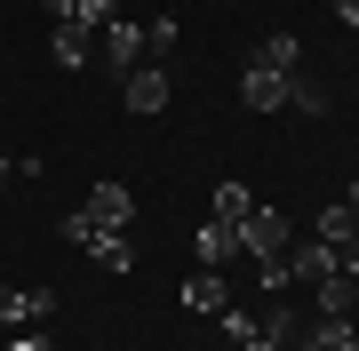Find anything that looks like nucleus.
I'll return each instance as SVG.
<instances>
[{"mask_svg": "<svg viewBox=\"0 0 359 351\" xmlns=\"http://www.w3.org/2000/svg\"><path fill=\"white\" fill-rule=\"evenodd\" d=\"M240 247H248V263H287V216L280 208H248Z\"/></svg>", "mask_w": 359, "mask_h": 351, "instance_id": "nucleus-1", "label": "nucleus"}, {"mask_svg": "<svg viewBox=\"0 0 359 351\" xmlns=\"http://www.w3.org/2000/svg\"><path fill=\"white\" fill-rule=\"evenodd\" d=\"M96 48H104V64L128 80V72L144 64V56H152V40H144V25H136V16H112V25L96 32Z\"/></svg>", "mask_w": 359, "mask_h": 351, "instance_id": "nucleus-2", "label": "nucleus"}, {"mask_svg": "<svg viewBox=\"0 0 359 351\" xmlns=\"http://www.w3.org/2000/svg\"><path fill=\"white\" fill-rule=\"evenodd\" d=\"M120 96H128V112H168V96H176V80H168V64H152V56H144V64L120 80Z\"/></svg>", "mask_w": 359, "mask_h": 351, "instance_id": "nucleus-3", "label": "nucleus"}, {"mask_svg": "<svg viewBox=\"0 0 359 351\" xmlns=\"http://www.w3.org/2000/svg\"><path fill=\"white\" fill-rule=\"evenodd\" d=\"M56 303H65L56 287H8L0 280V327H32V319H48Z\"/></svg>", "mask_w": 359, "mask_h": 351, "instance_id": "nucleus-4", "label": "nucleus"}, {"mask_svg": "<svg viewBox=\"0 0 359 351\" xmlns=\"http://www.w3.org/2000/svg\"><path fill=\"white\" fill-rule=\"evenodd\" d=\"M80 208H88V216L104 223V232H128V223H136V192H128V184H96V192L80 200Z\"/></svg>", "mask_w": 359, "mask_h": 351, "instance_id": "nucleus-5", "label": "nucleus"}, {"mask_svg": "<svg viewBox=\"0 0 359 351\" xmlns=\"http://www.w3.org/2000/svg\"><path fill=\"white\" fill-rule=\"evenodd\" d=\"M192 256H200V272H224V263H231V256H248V247H240V232H231V223L208 216L200 232H192Z\"/></svg>", "mask_w": 359, "mask_h": 351, "instance_id": "nucleus-6", "label": "nucleus"}, {"mask_svg": "<svg viewBox=\"0 0 359 351\" xmlns=\"http://www.w3.org/2000/svg\"><path fill=\"white\" fill-rule=\"evenodd\" d=\"M287 88H295V72H264V64H248V80H240L248 112H287Z\"/></svg>", "mask_w": 359, "mask_h": 351, "instance_id": "nucleus-7", "label": "nucleus"}, {"mask_svg": "<svg viewBox=\"0 0 359 351\" xmlns=\"http://www.w3.org/2000/svg\"><path fill=\"white\" fill-rule=\"evenodd\" d=\"M287 272L320 287V280H335V272H344V247H327V240H304V247H287Z\"/></svg>", "mask_w": 359, "mask_h": 351, "instance_id": "nucleus-8", "label": "nucleus"}, {"mask_svg": "<svg viewBox=\"0 0 359 351\" xmlns=\"http://www.w3.org/2000/svg\"><path fill=\"white\" fill-rule=\"evenodd\" d=\"M184 312L224 319V312H231V287H224V272H192V280H184Z\"/></svg>", "mask_w": 359, "mask_h": 351, "instance_id": "nucleus-9", "label": "nucleus"}, {"mask_svg": "<svg viewBox=\"0 0 359 351\" xmlns=\"http://www.w3.org/2000/svg\"><path fill=\"white\" fill-rule=\"evenodd\" d=\"M248 208H256V192H248V184H216V200H208V216L231 223V232L248 223Z\"/></svg>", "mask_w": 359, "mask_h": 351, "instance_id": "nucleus-10", "label": "nucleus"}, {"mask_svg": "<svg viewBox=\"0 0 359 351\" xmlns=\"http://www.w3.org/2000/svg\"><path fill=\"white\" fill-rule=\"evenodd\" d=\"M48 48H56V64H65V72H80V64L96 56V32H80V25H56V40H48Z\"/></svg>", "mask_w": 359, "mask_h": 351, "instance_id": "nucleus-11", "label": "nucleus"}, {"mask_svg": "<svg viewBox=\"0 0 359 351\" xmlns=\"http://www.w3.org/2000/svg\"><path fill=\"white\" fill-rule=\"evenodd\" d=\"M256 336H271L280 351H295V343H304V319H295V303H271V312L256 319Z\"/></svg>", "mask_w": 359, "mask_h": 351, "instance_id": "nucleus-12", "label": "nucleus"}, {"mask_svg": "<svg viewBox=\"0 0 359 351\" xmlns=\"http://www.w3.org/2000/svg\"><path fill=\"white\" fill-rule=\"evenodd\" d=\"M256 64L264 72H295V64H304V40H295V32H271L264 48H256Z\"/></svg>", "mask_w": 359, "mask_h": 351, "instance_id": "nucleus-13", "label": "nucleus"}, {"mask_svg": "<svg viewBox=\"0 0 359 351\" xmlns=\"http://www.w3.org/2000/svg\"><path fill=\"white\" fill-rule=\"evenodd\" d=\"M320 240H327V247H351V240H359V216L344 208V200H335V208H320Z\"/></svg>", "mask_w": 359, "mask_h": 351, "instance_id": "nucleus-14", "label": "nucleus"}, {"mask_svg": "<svg viewBox=\"0 0 359 351\" xmlns=\"http://www.w3.org/2000/svg\"><path fill=\"white\" fill-rule=\"evenodd\" d=\"M88 256L104 263V272H136V247H128V232H104V240L88 247Z\"/></svg>", "mask_w": 359, "mask_h": 351, "instance_id": "nucleus-15", "label": "nucleus"}, {"mask_svg": "<svg viewBox=\"0 0 359 351\" xmlns=\"http://www.w3.org/2000/svg\"><path fill=\"white\" fill-rule=\"evenodd\" d=\"M112 16H120L112 0H72V25H80V32H104V25H112Z\"/></svg>", "mask_w": 359, "mask_h": 351, "instance_id": "nucleus-16", "label": "nucleus"}, {"mask_svg": "<svg viewBox=\"0 0 359 351\" xmlns=\"http://www.w3.org/2000/svg\"><path fill=\"white\" fill-rule=\"evenodd\" d=\"M65 240H72V247H96V240H104V223H96L88 208H72V216H65Z\"/></svg>", "mask_w": 359, "mask_h": 351, "instance_id": "nucleus-17", "label": "nucleus"}, {"mask_svg": "<svg viewBox=\"0 0 359 351\" xmlns=\"http://www.w3.org/2000/svg\"><path fill=\"white\" fill-rule=\"evenodd\" d=\"M287 112H327V88H311V80H295V88H287Z\"/></svg>", "mask_w": 359, "mask_h": 351, "instance_id": "nucleus-18", "label": "nucleus"}, {"mask_svg": "<svg viewBox=\"0 0 359 351\" xmlns=\"http://www.w3.org/2000/svg\"><path fill=\"white\" fill-rule=\"evenodd\" d=\"M144 40H152V56H168V48H176V16H152V25H144Z\"/></svg>", "mask_w": 359, "mask_h": 351, "instance_id": "nucleus-19", "label": "nucleus"}, {"mask_svg": "<svg viewBox=\"0 0 359 351\" xmlns=\"http://www.w3.org/2000/svg\"><path fill=\"white\" fill-rule=\"evenodd\" d=\"M40 8H48V16H56V25H72V0H40Z\"/></svg>", "mask_w": 359, "mask_h": 351, "instance_id": "nucleus-20", "label": "nucleus"}, {"mask_svg": "<svg viewBox=\"0 0 359 351\" xmlns=\"http://www.w3.org/2000/svg\"><path fill=\"white\" fill-rule=\"evenodd\" d=\"M335 16H344V25H351V32H359V0H335Z\"/></svg>", "mask_w": 359, "mask_h": 351, "instance_id": "nucleus-21", "label": "nucleus"}, {"mask_svg": "<svg viewBox=\"0 0 359 351\" xmlns=\"http://www.w3.org/2000/svg\"><path fill=\"white\" fill-rule=\"evenodd\" d=\"M240 351H280V343H271V336H248V343H240Z\"/></svg>", "mask_w": 359, "mask_h": 351, "instance_id": "nucleus-22", "label": "nucleus"}, {"mask_svg": "<svg viewBox=\"0 0 359 351\" xmlns=\"http://www.w3.org/2000/svg\"><path fill=\"white\" fill-rule=\"evenodd\" d=\"M8 351H40V336H16V343H8Z\"/></svg>", "mask_w": 359, "mask_h": 351, "instance_id": "nucleus-23", "label": "nucleus"}, {"mask_svg": "<svg viewBox=\"0 0 359 351\" xmlns=\"http://www.w3.org/2000/svg\"><path fill=\"white\" fill-rule=\"evenodd\" d=\"M327 351H359V327H351V336H344V343H327Z\"/></svg>", "mask_w": 359, "mask_h": 351, "instance_id": "nucleus-24", "label": "nucleus"}, {"mask_svg": "<svg viewBox=\"0 0 359 351\" xmlns=\"http://www.w3.org/2000/svg\"><path fill=\"white\" fill-rule=\"evenodd\" d=\"M344 208H351V216H359V184H351V200H344Z\"/></svg>", "mask_w": 359, "mask_h": 351, "instance_id": "nucleus-25", "label": "nucleus"}, {"mask_svg": "<svg viewBox=\"0 0 359 351\" xmlns=\"http://www.w3.org/2000/svg\"><path fill=\"white\" fill-rule=\"evenodd\" d=\"M8 176H16V168H8V160H0V184H8Z\"/></svg>", "mask_w": 359, "mask_h": 351, "instance_id": "nucleus-26", "label": "nucleus"}]
</instances>
